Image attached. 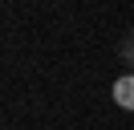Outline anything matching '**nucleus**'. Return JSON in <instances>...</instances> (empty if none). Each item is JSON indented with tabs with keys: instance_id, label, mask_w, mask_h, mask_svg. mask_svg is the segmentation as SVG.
Listing matches in <instances>:
<instances>
[{
	"instance_id": "obj_1",
	"label": "nucleus",
	"mask_w": 134,
	"mask_h": 130,
	"mask_svg": "<svg viewBox=\"0 0 134 130\" xmlns=\"http://www.w3.org/2000/svg\"><path fill=\"white\" fill-rule=\"evenodd\" d=\"M114 102L122 106V110H134V73H122V77L114 81Z\"/></svg>"
}]
</instances>
